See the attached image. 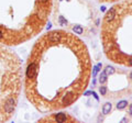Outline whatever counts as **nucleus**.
I'll return each mask as SVG.
<instances>
[{
	"label": "nucleus",
	"instance_id": "f257e3e1",
	"mask_svg": "<svg viewBox=\"0 0 132 123\" xmlns=\"http://www.w3.org/2000/svg\"><path fill=\"white\" fill-rule=\"evenodd\" d=\"M91 76V60L81 39L63 30L43 34L34 43L24 70V93L40 112L72 106Z\"/></svg>",
	"mask_w": 132,
	"mask_h": 123
},
{
	"label": "nucleus",
	"instance_id": "f03ea898",
	"mask_svg": "<svg viewBox=\"0 0 132 123\" xmlns=\"http://www.w3.org/2000/svg\"><path fill=\"white\" fill-rule=\"evenodd\" d=\"M53 0H0V44H23L44 30Z\"/></svg>",
	"mask_w": 132,
	"mask_h": 123
},
{
	"label": "nucleus",
	"instance_id": "7ed1b4c3",
	"mask_svg": "<svg viewBox=\"0 0 132 123\" xmlns=\"http://www.w3.org/2000/svg\"><path fill=\"white\" fill-rule=\"evenodd\" d=\"M110 10L112 19L101 27L103 51L111 62L132 67V0H120Z\"/></svg>",
	"mask_w": 132,
	"mask_h": 123
},
{
	"label": "nucleus",
	"instance_id": "20e7f679",
	"mask_svg": "<svg viewBox=\"0 0 132 123\" xmlns=\"http://www.w3.org/2000/svg\"><path fill=\"white\" fill-rule=\"evenodd\" d=\"M41 121H48V122H77L74 118H72L69 114L64 112L61 113H52L51 117L44 118Z\"/></svg>",
	"mask_w": 132,
	"mask_h": 123
},
{
	"label": "nucleus",
	"instance_id": "39448f33",
	"mask_svg": "<svg viewBox=\"0 0 132 123\" xmlns=\"http://www.w3.org/2000/svg\"><path fill=\"white\" fill-rule=\"evenodd\" d=\"M111 109H112V105H111V103H110V102L105 103V105H103V107H102V113H103V114H108V113H110Z\"/></svg>",
	"mask_w": 132,
	"mask_h": 123
},
{
	"label": "nucleus",
	"instance_id": "423d86ee",
	"mask_svg": "<svg viewBox=\"0 0 132 123\" xmlns=\"http://www.w3.org/2000/svg\"><path fill=\"white\" fill-rule=\"evenodd\" d=\"M127 105H128V101L126 100H122V101H119L117 105V108L119 109V110H122V109H124L127 107Z\"/></svg>",
	"mask_w": 132,
	"mask_h": 123
},
{
	"label": "nucleus",
	"instance_id": "0eeeda50",
	"mask_svg": "<svg viewBox=\"0 0 132 123\" xmlns=\"http://www.w3.org/2000/svg\"><path fill=\"white\" fill-rule=\"evenodd\" d=\"M105 72H106V74H107V75H114L115 72H116V69L112 67V66H107V67H106V69H105Z\"/></svg>",
	"mask_w": 132,
	"mask_h": 123
},
{
	"label": "nucleus",
	"instance_id": "6e6552de",
	"mask_svg": "<svg viewBox=\"0 0 132 123\" xmlns=\"http://www.w3.org/2000/svg\"><path fill=\"white\" fill-rule=\"evenodd\" d=\"M106 80H107V74H106V72H103L99 75V82L103 84V82H106Z\"/></svg>",
	"mask_w": 132,
	"mask_h": 123
},
{
	"label": "nucleus",
	"instance_id": "1a4fd4ad",
	"mask_svg": "<svg viewBox=\"0 0 132 123\" xmlns=\"http://www.w3.org/2000/svg\"><path fill=\"white\" fill-rule=\"evenodd\" d=\"M73 31L75 32V34H82V28L81 25H75L74 28H73Z\"/></svg>",
	"mask_w": 132,
	"mask_h": 123
},
{
	"label": "nucleus",
	"instance_id": "9d476101",
	"mask_svg": "<svg viewBox=\"0 0 132 123\" xmlns=\"http://www.w3.org/2000/svg\"><path fill=\"white\" fill-rule=\"evenodd\" d=\"M99 92H100L101 96H106V93H107V87L101 86L100 88H99Z\"/></svg>",
	"mask_w": 132,
	"mask_h": 123
},
{
	"label": "nucleus",
	"instance_id": "9b49d317",
	"mask_svg": "<svg viewBox=\"0 0 132 123\" xmlns=\"http://www.w3.org/2000/svg\"><path fill=\"white\" fill-rule=\"evenodd\" d=\"M98 70H99V67H98V66H95V67L93 68V78L96 77V75H97Z\"/></svg>",
	"mask_w": 132,
	"mask_h": 123
},
{
	"label": "nucleus",
	"instance_id": "f8f14e48",
	"mask_svg": "<svg viewBox=\"0 0 132 123\" xmlns=\"http://www.w3.org/2000/svg\"><path fill=\"white\" fill-rule=\"evenodd\" d=\"M101 2H116V1H120V0H99Z\"/></svg>",
	"mask_w": 132,
	"mask_h": 123
},
{
	"label": "nucleus",
	"instance_id": "ddd939ff",
	"mask_svg": "<svg viewBox=\"0 0 132 123\" xmlns=\"http://www.w3.org/2000/svg\"><path fill=\"white\" fill-rule=\"evenodd\" d=\"M129 112H130V114L132 115V105H130V107H129Z\"/></svg>",
	"mask_w": 132,
	"mask_h": 123
},
{
	"label": "nucleus",
	"instance_id": "4468645a",
	"mask_svg": "<svg viewBox=\"0 0 132 123\" xmlns=\"http://www.w3.org/2000/svg\"><path fill=\"white\" fill-rule=\"evenodd\" d=\"M129 77H130V78H131V80H132V72L130 73V76H129Z\"/></svg>",
	"mask_w": 132,
	"mask_h": 123
}]
</instances>
